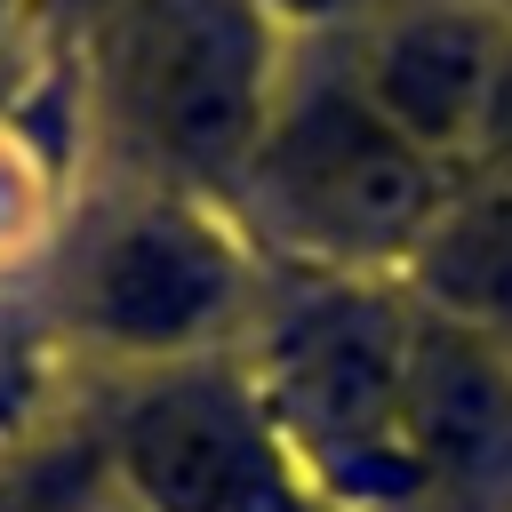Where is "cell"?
Masks as SVG:
<instances>
[{"label": "cell", "instance_id": "cell-4", "mask_svg": "<svg viewBox=\"0 0 512 512\" xmlns=\"http://www.w3.org/2000/svg\"><path fill=\"white\" fill-rule=\"evenodd\" d=\"M256 312V248L224 200L136 184L64 272V328L112 360H200Z\"/></svg>", "mask_w": 512, "mask_h": 512}, {"label": "cell", "instance_id": "cell-2", "mask_svg": "<svg viewBox=\"0 0 512 512\" xmlns=\"http://www.w3.org/2000/svg\"><path fill=\"white\" fill-rule=\"evenodd\" d=\"M296 32L264 0H112L88 32L96 120L136 184L232 200L288 88Z\"/></svg>", "mask_w": 512, "mask_h": 512}, {"label": "cell", "instance_id": "cell-9", "mask_svg": "<svg viewBox=\"0 0 512 512\" xmlns=\"http://www.w3.org/2000/svg\"><path fill=\"white\" fill-rule=\"evenodd\" d=\"M264 8H272L288 32H320V24H344L360 0H264Z\"/></svg>", "mask_w": 512, "mask_h": 512}, {"label": "cell", "instance_id": "cell-6", "mask_svg": "<svg viewBox=\"0 0 512 512\" xmlns=\"http://www.w3.org/2000/svg\"><path fill=\"white\" fill-rule=\"evenodd\" d=\"M352 80L400 136H416L432 160L464 168L512 120V24L472 0L400 8L368 40Z\"/></svg>", "mask_w": 512, "mask_h": 512}, {"label": "cell", "instance_id": "cell-1", "mask_svg": "<svg viewBox=\"0 0 512 512\" xmlns=\"http://www.w3.org/2000/svg\"><path fill=\"white\" fill-rule=\"evenodd\" d=\"M408 328V288L320 272L256 312L248 392L328 512H424Z\"/></svg>", "mask_w": 512, "mask_h": 512}, {"label": "cell", "instance_id": "cell-5", "mask_svg": "<svg viewBox=\"0 0 512 512\" xmlns=\"http://www.w3.org/2000/svg\"><path fill=\"white\" fill-rule=\"evenodd\" d=\"M112 472L144 512H328L232 368L152 376L112 424Z\"/></svg>", "mask_w": 512, "mask_h": 512}, {"label": "cell", "instance_id": "cell-7", "mask_svg": "<svg viewBox=\"0 0 512 512\" xmlns=\"http://www.w3.org/2000/svg\"><path fill=\"white\" fill-rule=\"evenodd\" d=\"M408 400L424 448V512H512V360L416 304Z\"/></svg>", "mask_w": 512, "mask_h": 512}, {"label": "cell", "instance_id": "cell-8", "mask_svg": "<svg viewBox=\"0 0 512 512\" xmlns=\"http://www.w3.org/2000/svg\"><path fill=\"white\" fill-rule=\"evenodd\" d=\"M48 16H40V0H0V104H8V88H16V72H24V48H32V32H40Z\"/></svg>", "mask_w": 512, "mask_h": 512}, {"label": "cell", "instance_id": "cell-3", "mask_svg": "<svg viewBox=\"0 0 512 512\" xmlns=\"http://www.w3.org/2000/svg\"><path fill=\"white\" fill-rule=\"evenodd\" d=\"M456 200V168L400 136L352 72H288L264 144L224 208L240 216V232L288 248L320 280H384L416 264Z\"/></svg>", "mask_w": 512, "mask_h": 512}, {"label": "cell", "instance_id": "cell-10", "mask_svg": "<svg viewBox=\"0 0 512 512\" xmlns=\"http://www.w3.org/2000/svg\"><path fill=\"white\" fill-rule=\"evenodd\" d=\"M40 16H48V24H64L72 40H88V32L112 16V0H40Z\"/></svg>", "mask_w": 512, "mask_h": 512}]
</instances>
